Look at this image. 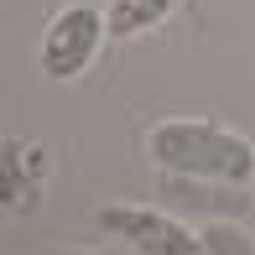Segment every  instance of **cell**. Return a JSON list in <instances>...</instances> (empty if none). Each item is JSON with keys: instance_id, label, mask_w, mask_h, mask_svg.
Listing matches in <instances>:
<instances>
[{"instance_id": "6da1fadb", "label": "cell", "mask_w": 255, "mask_h": 255, "mask_svg": "<svg viewBox=\"0 0 255 255\" xmlns=\"http://www.w3.org/2000/svg\"><path fill=\"white\" fill-rule=\"evenodd\" d=\"M151 156L156 167L182 172V177H208V182H250L255 177V151L250 141L219 130L203 120H172L151 130Z\"/></svg>"}, {"instance_id": "7a4b0ae2", "label": "cell", "mask_w": 255, "mask_h": 255, "mask_svg": "<svg viewBox=\"0 0 255 255\" xmlns=\"http://www.w3.org/2000/svg\"><path fill=\"white\" fill-rule=\"evenodd\" d=\"M110 31V16L89 5H73L47 26V42H42V73L47 78H78L99 52V37Z\"/></svg>"}, {"instance_id": "3957f363", "label": "cell", "mask_w": 255, "mask_h": 255, "mask_svg": "<svg viewBox=\"0 0 255 255\" xmlns=\"http://www.w3.org/2000/svg\"><path fill=\"white\" fill-rule=\"evenodd\" d=\"M99 224L115 240H130L141 255H208L203 240H193L177 219L151 214V208H99Z\"/></svg>"}, {"instance_id": "277c9868", "label": "cell", "mask_w": 255, "mask_h": 255, "mask_svg": "<svg viewBox=\"0 0 255 255\" xmlns=\"http://www.w3.org/2000/svg\"><path fill=\"white\" fill-rule=\"evenodd\" d=\"M208 177H182V172H172L167 182V198L177 208H203V214H245V193H235L240 182H229V188H203Z\"/></svg>"}, {"instance_id": "5b68a950", "label": "cell", "mask_w": 255, "mask_h": 255, "mask_svg": "<svg viewBox=\"0 0 255 255\" xmlns=\"http://www.w3.org/2000/svg\"><path fill=\"white\" fill-rule=\"evenodd\" d=\"M172 5H177V0H115L110 5V31L115 37H135V31L156 26Z\"/></svg>"}, {"instance_id": "8992f818", "label": "cell", "mask_w": 255, "mask_h": 255, "mask_svg": "<svg viewBox=\"0 0 255 255\" xmlns=\"http://www.w3.org/2000/svg\"><path fill=\"white\" fill-rule=\"evenodd\" d=\"M203 245H208V255H255V240L245 235V229H235V224L203 229Z\"/></svg>"}, {"instance_id": "52a82bcc", "label": "cell", "mask_w": 255, "mask_h": 255, "mask_svg": "<svg viewBox=\"0 0 255 255\" xmlns=\"http://www.w3.org/2000/svg\"><path fill=\"white\" fill-rule=\"evenodd\" d=\"M89 255H120V250H89Z\"/></svg>"}]
</instances>
